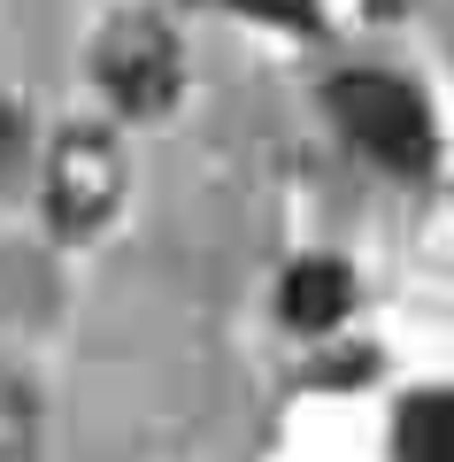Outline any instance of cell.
Segmentation results:
<instances>
[{
    "label": "cell",
    "instance_id": "obj_5",
    "mask_svg": "<svg viewBox=\"0 0 454 462\" xmlns=\"http://www.w3.org/2000/svg\"><path fill=\"white\" fill-rule=\"evenodd\" d=\"M393 447H401V462H454V393L408 401Z\"/></svg>",
    "mask_w": 454,
    "mask_h": 462
},
{
    "label": "cell",
    "instance_id": "obj_3",
    "mask_svg": "<svg viewBox=\"0 0 454 462\" xmlns=\"http://www.w3.org/2000/svg\"><path fill=\"white\" fill-rule=\"evenodd\" d=\"M178 78H185V54H178V32L154 16H116L108 39H100V85L124 116H162L178 100Z\"/></svg>",
    "mask_w": 454,
    "mask_h": 462
},
{
    "label": "cell",
    "instance_id": "obj_7",
    "mask_svg": "<svg viewBox=\"0 0 454 462\" xmlns=\"http://www.w3.org/2000/svg\"><path fill=\"white\" fill-rule=\"evenodd\" d=\"M224 8H239L255 23H285V32H316V0H224Z\"/></svg>",
    "mask_w": 454,
    "mask_h": 462
},
{
    "label": "cell",
    "instance_id": "obj_1",
    "mask_svg": "<svg viewBox=\"0 0 454 462\" xmlns=\"http://www.w3.org/2000/svg\"><path fill=\"white\" fill-rule=\"evenodd\" d=\"M331 108L355 132V147L385 170H423L431 162V108H423L416 85L385 78V69H355V78L331 85Z\"/></svg>",
    "mask_w": 454,
    "mask_h": 462
},
{
    "label": "cell",
    "instance_id": "obj_2",
    "mask_svg": "<svg viewBox=\"0 0 454 462\" xmlns=\"http://www.w3.org/2000/svg\"><path fill=\"white\" fill-rule=\"evenodd\" d=\"M116 200H124V147H116L100 124H69V132L54 139V154H47V216H54V231L85 239V231H100L116 216Z\"/></svg>",
    "mask_w": 454,
    "mask_h": 462
},
{
    "label": "cell",
    "instance_id": "obj_6",
    "mask_svg": "<svg viewBox=\"0 0 454 462\" xmlns=\"http://www.w3.org/2000/svg\"><path fill=\"white\" fill-rule=\"evenodd\" d=\"M39 455V409L16 378H0V462H32Z\"/></svg>",
    "mask_w": 454,
    "mask_h": 462
},
{
    "label": "cell",
    "instance_id": "obj_4",
    "mask_svg": "<svg viewBox=\"0 0 454 462\" xmlns=\"http://www.w3.org/2000/svg\"><path fill=\"white\" fill-rule=\"evenodd\" d=\"M277 300H285V316H292L301 331H331V324L347 316V300H355V278H347L339 263H301Z\"/></svg>",
    "mask_w": 454,
    "mask_h": 462
}]
</instances>
